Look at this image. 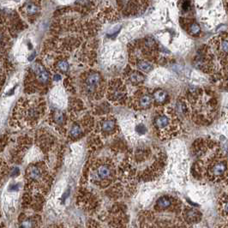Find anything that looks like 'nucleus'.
Masks as SVG:
<instances>
[{"label": "nucleus", "instance_id": "1", "mask_svg": "<svg viewBox=\"0 0 228 228\" xmlns=\"http://www.w3.org/2000/svg\"><path fill=\"white\" fill-rule=\"evenodd\" d=\"M185 100L192 120L199 124H211L218 111V101L213 91L195 88L189 92Z\"/></svg>", "mask_w": 228, "mask_h": 228}, {"label": "nucleus", "instance_id": "2", "mask_svg": "<svg viewBox=\"0 0 228 228\" xmlns=\"http://www.w3.org/2000/svg\"><path fill=\"white\" fill-rule=\"evenodd\" d=\"M130 60L136 70L148 73L161 61V47L152 37L139 39L129 47Z\"/></svg>", "mask_w": 228, "mask_h": 228}, {"label": "nucleus", "instance_id": "3", "mask_svg": "<svg viewBox=\"0 0 228 228\" xmlns=\"http://www.w3.org/2000/svg\"><path fill=\"white\" fill-rule=\"evenodd\" d=\"M155 109L151 123L154 135L161 140L177 136L180 131L181 120L176 109L168 106Z\"/></svg>", "mask_w": 228, "mask_h": 228}, {"label": "nucleus", "instance_id": "4", "mask_svg": "<svg viewBox=\"0 0 228 228\" xmlns=\"http://www.w3.org/2000/svg\"><path fill=\"white\" fill-rule=\"evenodd\" d=\"M209 47L225 72H228V33H222L209 42Z\"/></svg>", "mask_w": 228, "mask_h": 228}, {"label": "nucleus", "instance_id": "5", "mask_svg": "<svg viewBox=\"0 0 228 228\" xmlns=\"http://www.w3.org/2000/svg\"><path fill=\"white\" fill-rule=\"evenodd\" d=\"M215 57L208 46L201 47L194 57V64L198 70L211 74L215 71Z\"/></svg>", "mask_w": 228, "mask_h": 228}, {"label": "nucleus", "instance_id": "6", "mask_svg": "<svg viewBox=\"0 0 228 228\" xmlns=\"http://www.w3.org/2000/svg\"><path fill=\"white\" fill-rule=\"evenodd\" d=\"M131 107L136 110L144 111L154 107L152 89L143 87L139 88L131 99Z\"/></svg>", "mask_w": 228, "mask_h": 228}, {"label": "nucleus", "instance_id": "7", "mask_svg": "<svg viewBox=\"0 0 228 228\" xmlns=\"http://www.w3.org/2000/svg\"><path fill=\"white\" fill-rule=\"evenodd\" d=\"M109 98L114 101L121 102L126 98V87L119 80L112 82L109 88Z\"/></svg>", "mask_w": 228, "mask_h": 228}, {"label": "nucleus", "instance_id": "8", "mask_svg": "<svg viewBox=\"0 0 228 228\" xmlns=\"http://www.w3.org/2000/svg\"><path fill=\"white\" fill-rule=\"evenodd\" d=\"M179 23L181 24L182 27L190 35L198 36L201 34V27L195 19H191L188 17H181L179 20Z\"/></svg>", "mask_w": 228, "mask_h": 228}, {"label": "nucleus", "instance_id": "9", "mask_svg": "<svg viewBox=\"0 0 228 228\" xmlns=\"http://www.w3.org/2000/svg\"><path fill=\"white\" fill-rule=\"evenodd\" d=\"M152 95L154 101V107L160 108L166 107L169 101V94L163 88H154L152 89Z\"/></svg>", "mask_w": 228, "mask_h": 228}, {"label": "nucleus", "instance_id": "10", "mask_svg": "<svg viewBox=\"0 0 228 228\" xmlns=\"http://www.w3.org/2000/svg\"><path fill=\"white\" fill-rule=\"evenodd\" d=\"M102 77L99 73H91L86 80V88L89 94L94 93L102 85Z\"/></svg>", "mask_w": 228, "mask_h": 228}, {"label": "nucleus", "instance_id": "11", "mask_svg": "<svg viewBox=\"0 0 228 228\" xmlns=\"http://www.w3.org/2000/svg\"><path fill=\"white\" fill-rule=\"evenodd\" d=\"M126 77L128 82L134 86H139L141 84L144 83L146 80L144 74L136 69H130L126 74Z\"/></svg>", "mask_w": 228, "mask_h": 228}, {"label": "nucleus", "instance_id": "12", "mask_svg": "<svg viewBox=\"0 0 228 228\" xmlns=\"http://www.w3.org/2000/svg\"><path fill=\"white\" fill-rule=\"evenodd\" d=\"M51 101L58 107H64L66 105V97L64 89L61 87H55L51 94Z\"/></svg>", "mask_w": 228, "mask_h": 228}, {"label": "nucleus", "instance_id": "13", "mask_svg": "<svg viewBox=\"0 0 228 228\" xmlns=\"http://www.w3.org/2000/svg\"><path fill=\"white\" fill-rule=\"evenodd\" d=\"M33 70L35 72L38 81L40 82H41V83H46V82H48V80H49L48 73H47V71L40 64H34V66H33Z\"/></svg>", "mask_w": 228, "mask_h": 228}, {"label": "nucleus", "instance_id": "14", "mask_svg": "<svg viewBox=\"0 0 228 228\" xmlns=\"http://www.w3.org/2000/svg\"><path fill=\"white\" fill-rule=\"evenodd\" d=\"M16 199L17 196L12 194L6 195V196L3 198V207H4V210L7 213H10L13 211L14 207L16 205Z\"/></svg>", "mask_w": 228, "mask_h": 228}, {"label": "nucleus", "instance_id": "15", "mask_svg": "<svg viewBox=\"0 0 228 228\" xmlns=\"http://www.w3.org/2000/svg\"><path fill=\"white\" fill-rule=\"evenodd\" d=\"M101 130L106 133H112L116 130V122L112 118H107L102 122L101 124Z\"/></svg>", "mask_w": 228, "mask_h": 228}, {"label": "nucleus", "instance_id": "16", "mask_svg": "<svg viewBox=\"0 0 228 228\" xmlns=\"http://www.w3.org/2000/svg\"><path fill=\"white\" fill-rule=\"evenodd\" d=\"M112 173V168L108 165H102L97 170L98 178L101 179H106V178H110Z\"/></svg>", "mask_w": 228, "mask_h": 228}, {"label": "nucleus", "instance_id": "17", "mask_svg": "<svg viewBox=\"0 0 228 228\" xmlns=\"http://www.w3.org/2000/svg\"><path fill=\"white\" fill-rule=\"evenodd\" d=\"M171 197H169V196H161L158 199L157 201V207L161 208V209H165V208H169L170 206L171 205L172 203V201H171Z\"/></svg>", "mask_w": 228, "mask_h": 228}, {"label": "nucleus", "instance_id": "18", "mask_svg": "<svg viewBox=\"0 0 228 228\" xmlns=\"http://www.w3.org/2000/svg\"><path fill=\"white\" fill-rule=\"evenodd\" d=\"M65 185H66V183L65 181H60L55 187V191H54V194H55V196H60L63 191H64V188H65Z\"/></svg>", "mask_w": 228, "mask_h": 228}, {"label": "nucleus", "instance_id": "19", "mask_svg": "<svg viewBox=\"0 0 228 228\" xmlns=\"http://www.w3.org/2000/svg\"><path fill=\"white\" fill-rule=\"evenodd\" d=\"M29 175H30V177L33 179H39L40 178V176H41V171H40L39 168L34 166L30 170Z\"/></svg>", "mask_w": 228, "mask_h": 228}, {"label": "nucleus", "instance_id": "20", "mask_svg": "<svg viewBox=\"0 0 228 228\" xmlns=\"http://www.w3.org/2000/svg\"><path fill=\"white\" fill-rule=\"evenodd\" d=\"M40 155V153H39V151H38L37 149H32V150H30V152L28 153V154H27V161H34V160H35V159H37L38 156Z\"/></svg>", "mask_w": 228, "mask_h": 228}, {"label": "nucleus", "instance_id": "21", "mask_svg": "<svg viewBox=\"0 0 228 228\" xmlns=\"http://www.w3.org/2000/svg\"><path fill=\"white\" fill-rule=\"evenodd\" d=\"M81 133H82V129L78 125H74L71 128V131H70V134H71V136H74V137L80 136Z\"/></svg>", "mask_w": 228, "mask_h": 228}, {"label": "nucleus", "instance_id": "22", "mask_svg": "<svg viewBox=\"0 0 228 228\" xmlns=\"http://www.w3.org/2000/svg\"><path fill=\"white\" fill-rule=\"evenodd\" d=\"M26 10L28 14H35L38 11V7L33 3H29L27 4Z\"/></svg>", "mask_w": 228, "mask_h": 228}, {"label": "nucleus", "instance_id": "23", "mask_svg": "<svg viewBox=\"0 0 228 228\" xmlns=\"http://www.w3.org/2000/svg\"><path fill=\"white\" fill-rule=\"evenodd\" d=\"M221 87L223 88L228 90V72H226L225 75L221 78Z\"/></svg>", "mask_w": 228, "mask_h": 228}, {"label": "nucleus", "instance_id": "24", "mask_svg": "<svg viewBox=\"0 0 228 228\" xmlns=\"http://www.w3.org/2000/svg\"><path fill=\"white\" fill-rule=\"evenodd\" d=\"M198 215H199L198 212L195 211V210H189L187 212V218L190 221H194L198 218Z\"/></svg>", "mask_w": 228, "mask_h": 228}, {"label": "nucleus", "instance_id": "25", "mask_svg": "<svg viewBox=\"0 0 228 228\" xmlns=\"http://www.w3.org/2000/svg\"><path fill=\"white\" fill-rule=\"evenodd\" d=\"M34 222L32 220H26L21 224V228H33Z\"/></svg>", "mask_w": 228, "mask_h": 228}, {"label": "nucleus", "instance_id": "26", "mask_svg": "<svg viewBox=\"0 0 228 228\" xmlns=\"http://www.w3.org/2000/svg\"><path fill=\"white\" fill-rule=\"evenodd\" d=\"M71 149H72V151H73V154H76V155H78V154H81V152H82V146L80 144H73L71 146Z\"/></svg>", "mask_w": 228, "mask_h": 228}, {"label": "nucleus", "instance_id": "27", "mask_svg": "<svg viewBox=\"0 0 228 228\" xmlns=\"http://www.w3.org/2000/svg\"><path fill=\"white\" fill-rule=\"evenodd\" d=\"M57 68L61 70V71H66L68 70V68H69V64H68L67 62H65V61H61L58 63L57 64Z\"/></svg>", "mask_w": 228, "mask_h": 228}, {"label": "nucleus", "instance_id": "28", "mask_svg": "<svg viewBox=\"0 0 228 228\" xmlns=\"http://www.w3.org/2000/svg\"><path fill=\"white\" fill-rule=\"evenodd\" d=\"M55 120H56V122L58 123V124L62 123L63 120H64V116H63V114L61 113V112H57L56 115H55Z\"/></svg>", "mask_w": 228, "mask_h": 228}, {"label": "nucleus", "instance_id": "29", "mask_svg": "<svg viewBox=\"0 0 228 228\" xmlns=\"http://www.w3.org/2000/svg\"><path fill=\"white\" fill-rule=\"evenodd\" d=\"M18 174H19V170H18V168H15V170H14V171L12 172V175H13V176H16V175Z\"/></svg>", "mask_w": 228, "mask_h": 228}, {"label": "nucleus", "instance_id": "30", "mask_svg": "<svg viewBox=\"0 0 228 228\" xmlns=\"http://www.w3.org/2000/svg\"><path fill=\"white\" fill-rule=\"evenodd\" d=\"M65 162H66V164H67V165L71 164V162H72V159H71V157H67V158H66V161H65Z\"/></svg>", "mask_w": 228, "mask_h": 228}, {"label": "nucleus", "instance_id": "31", "mask_svg": "<svg viewBox=\"0 0 228 228\" xmlns=\"http://www.w3.org/2000/svg\"><path fill=\"white\" fill-rule=\"evenodd\" d=\"M54 80L55 81L61 80V77L60 76H58V75H55V76H54Z\"/></svg>", "mask_w": 228, "mask_h": 228}, {"label": "nucleus", "instance_id": "32", "mask_svg": "<svg viewBox=\"0 0 228 228\" xmlns=\"http://www.w3.org/2000/svg\"><path fill=\"white\" fill-rule=\"evenodd\" d=\"M224 210H225L226 213H227L228 214V201L226 203L225 207H224Z\"/></svg>", "mask_w": 228, "mask_h": 228}, {"label": "nucleus", "instance_id": "33", "mask_svg": "<svg viewBox=\"0 0 228 228\" xmlns=\"http://www.w3.org/2000/svg\"><path fill=\"white\" fill-rule=\"evenodd\" d=\"M2 39H3V35H2V34H0V41L2 40Z\"/></svg>", "mask_w": 228, "mask_h": 228}, {"label": "nucleus", "instance_id": "34", "mask_svg": "<svg viewBox=\"0 0 228 228\" xmlns=\"http://www.w3.org/2000/svg\"><path fill=\"white\" fill-rule=\"evenodd\" d=\"M224 3H226V4H227V5H226V7L227 8V11H228V2H224Z\"/></svg>", "mask_w": 228, "mask_h": 228}]
</instances>
